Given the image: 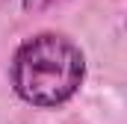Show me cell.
Returning a JSON list of instances; mask_svg holds the SVG:
<instances>
[{"label":"cell","mask_w":127,"mask_h":124,"mask_svg":"<svg viewBox=\"0 0 127 124\" xmlns=\"http://www.w3.org/2000/svg\"><path fill=\"white\" fill-rule=\"evenodd\" d=\"M56 3H65V0H24V9L27 12H41V9H50Z\"/></svg>","instance_id":"obj_2"},{"label":"cell","mask_w":127,"mask_h":124,"mask_svg":"<svg viewBox=\"0 0 127 124\" xmlns=\"http://www.w3.org/2000/svg\"><path fill=\"white\" fill-rule=\"evenodd\" d=\"M86 77L83 50L59 32L27 38L12 59V86L21 100L50 109L71 100Z\"/></svg>","instance_id":"obj_1"}]
</instances>
